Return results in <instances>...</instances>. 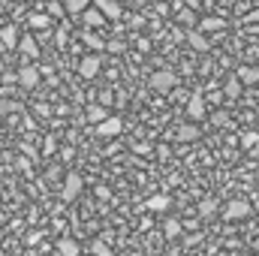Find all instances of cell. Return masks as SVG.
<instances>
[{
  "mask_svg": "<svg viewBox=\"0 0 259 256\" xmlns=\"http://www.w3.org/2000/svg\"><path fill=\"white\" fill-rule=\"evenodd\" d=\"M244 21H247V24H256V21H259V9L247 12V15H244Z\"/></svg>",
  "mask_w": 259,
  "mask_h": 256,
  "instance_id": "1f68e13d",
  "label": "cell"
},
{
  "mask_svg": "<svg viewBox=\"0 0 259 256\" xmlns=\"http://www.w3.org/2000/svg\"><path fill=\"white\" fill-rule=\"evenodd\" d=\"M106 115H109V112H106L103 106H91V109H88V121H91V124H100Z\"/></svg>",
  "mask_w": 259,
  "mask_h": 256,
  "instance_id": "603a6c76",
  "label": "cell"
},
{
  "mask_svg": "<svg viewBox=\"0 0 259 256\" xmlns=\"http://www.w3.org/2000/svg\"><path fill=\"white\" fill-rule=\"evenodd\" d=\"M100 69H103V58H100V52H97V55H84V58L78 61V72H81L84 78L100 75Z\"/></svg>",
  "mask_w": 259,
  "mask_h": 256,
  "instance_id": "277c9868",
  "label": "cell"
},
{
  "mask_svg": "<svg viewBox=\"0 0 259 256\" xmlns=\"http://www.w3.org/2000/svg\"><path fill=\"white\" fill-rule=\"evenodd\" d=\"M91 250H94V253H100V256H109V247H106L103 241H94V244H91Z\"/></svg>",
  "mask_w": 259,
  "mask_h": 256,
  "instance_id": "4316f807",
  "label": "cell"
},
{
  "mask_svg": "<svg viewBox=\"0 0 259 256\" xmlns=\"http://www.w3.org/2000/svg\"><path fill=\"white\" fill-rule=\"evenodd\" d=\"M187 42L193 46L196 52H208V49H211V42L205 39V33H202V30H190V33H187Z\"/></svg>",
  "mask_w": 259,
  "mask_h": 256,
  "instance_id": "2e32d148",
  "label": "cell"
},
{
  "mask_svg": "<svg viewBox=\"0 0 259 256\" xmlns=\"http://www.w3.org/2000/svg\"><path fill=\"white\" fill-rule=\"evenodd\" d=\"M0 42H3L6 49H18V30H15V24L0 27Z\"/></svg>",
  "mask_w": 259,
  "mask_h": 256,
  "instance_id": "7c38bea8",
  "label": "cell"
},
{
  "mask_svg": "<svg viewBox=\"0 0 259 256\" xmlns=\"http://www.w3.org/2000/svg\"><path fill=\"white\" fill-rule=\"evenodd\" d=\"M253 214V205L247 199H229L226 208H223V217L226 220H247Z\"/></svg>",
  "mask_w": 259,
  "mask_h": 256,
  "instance_id": "7a4b0ae2",
  "label": "cell"
},
{
  "mask_svg": "<svg viewBox=\"0 0 259 256\" xmlns=\"http://www.w3.org/2000/svg\"><path fill=\"white\" fill-rule=\"evenodd\" d=\"M94 6H100L106 18H118L121 15V3L118 0H94Z\"/></svg>",
  "mask_w": 259,
  "mask_h": 256,
  "instance_id": "9a60e30c",
  "label": "cell"
},
{
  "mask_svg": "<svg viewBox=\"0 0 259 256\" xmlns=\"http://www.w3.org/2000/svg\"><path fill=\"white\" fill-rule=\"evenodd\" d=\"M199 30L202 33H217V30H226V18H217V15H208L199 21Z\"/></svg>",
  "mask_w": 259,
  "mask_h": 256,
  "instance_id": "9c48e42d",
  "label": "cell"
},
{
  "mask_svg": "<svg viewBox=\"0 0 259 256\" xmlns=\"http://www.w3.org/2000/svg\"><path fill=\"white\" fill-rule=\"evenodd\" d=\"M172 202H169V196L166 193H157V196H151V199H145V211H154V214H160V211H166Z\"/></svg>",
  "mask_w": 259,
  "mask_h": 256,
  "instance_id": "30bf717a",
  "label": "cell"
},
{
  "mask_svg": "<svg viewBox=\"0 0 259 256\" xmlns=\"http://www.w3.org/2000/svg\"><path fill=\"white\" fill-rule=\"evenodd\" d=\"M42 151H46V154H52V151H55V139H52V136H46V142H42Z\"/></svg>",
  "mask_w": 259,
  "mask_h": 256,
  "instance_id": "4dcf8cb0",
  "label": "cell"
},
{
  "mask_svg": "<svg viewBox=\"0 0 259 256\" xmlns=\"http://www.w3.org/2000/svg\"><path fill=\"white\" fill-rule=\"evenodd\" d=\"M148 84H151L157 94H172V91L178 88V75H175L172 69H157V72H151Z\"/></svg>",
  "mask_w": 259,
  "mask_h": 256,
  "instance_id": "6da1fadb",
  "label": "cell"
},
{
  "mask_svg": "<svg viewBox=\"0 0 259 256\" xmlns=\"http://www.w3.org/2000/svg\"><path fill=\"white\" fill-rule=\"evenodd\" d=\"M18 84H21L24 91H33V88L39 84V69H36V66H21V69H18Z\"/></svg>",
  "mask_w": 259,
  "mask_h": 256,
  "instance_id": "ba28073f",
  "label": "cell"
},
{
  "mask_svg": "<svg viewBox=\"0 0 259 256\" xmlns=\"http://www.w3.org/2000/svg\"><path fill=\"white\" fill-rule=\"evenodd\" d=\"M49 12H52V15H64L66 6H64V3H49Z\"/></svg>",
  "mask_w": 259,
  "mask_h": 256,
  "instance_id": "83f0119b",
  "label": "cell"
},
{
  "mask_svg": "<svg viewBox=\"0 0 259 256\" xmlns=\"http://www.w3.org/2000/svg\"><path fill=\"white\" fill-rule=\"evenodd\" d=\"M6 112H15V103H9V100H0V115H6Z\"/></svg>",
  "mask_w": 259,
  "mask_h": 256,
  "instance_id": "f546056e",
  "label": "cell"
},
{
  "mask_svg": "<svg viewBox=\"0 0 259 256\" xmlns=\"http://www.w3.org/2000/svg\"><path fill=\"white\" fill-rule=\"evenodd\" d=\"M241 88H244V81H241L238 75H232V78H226V84H223V94H226L229 100H238V97H241Z\"/></svg>",
  "mask_w": 259,
  "mask_h": 256,
  "instance_id": "5bb4252c",
  "label": "cell"
},
{
  "mask_svg": "<svg viewBox=\"0 0 259 256\" xmlns=\"http://www.w3.org/2000/svg\"><path fill=\"white\" fill-rule=\"evenodd\" d=\"M163 232H166V238H175V235H181V223H178L175 217H169V220L163 223Z\"/></svg>",
  "mask_w": 259,
  "mask_h": 256,
  "instance_id": "7402d4cb",
  "label": "cell"
},
{
  "mask_svg": "<svg viewBox=\"0 0 259 256\" xmlns=\"http://www.w3.org/2000/svg\"><path fill=\"white\" fill-rule=\"evenodd\" d=\"M88 3H91V0H64L66 15H81V12L88 9Z\"/></svg>",
  "mask_w": 259,
  "mask_h": 256,
  "instance_id": "ffe728a7",
  "label": "cell"
},
{
  "mask_svg": "<svg viewBox=\"0 0 259 256\" xmlns=\"http://www.w3.org/2000/svg\"><path fill=\"white\" fill-rule=\"evenodd\" d=\"M55 250H58L61 256H78V253H81V244H78V241H72V238H61V241L55 244Z\"/></svg>",
  "mask_w": 259,
  "mask_h": 256,
  "instance_id": "8fae6325",
  "label": "cell"
},
{
  "mask_svg": "<svg viewBox=\"0 0 259 256\" xmlns=\"http://www.w3.org/2000/svg\"><path fill=\"white\" fill-rule=\"evenodd\" d=\"M78 18H81V24H84V27H91V30H94V27H103V24L109 21V18L103 15V9H100V6H94V9L88 6V9H84Z\"/></svg>",
  "mask_w": 259,
  "mask_h": 256,
  "instance_id": "52a82bcc",
  "label": "cell"
},
{
  "mask_svg": "<svg viewBox=\"0 0 259 256\" xmlns=\"http://www.w3.org/2000/svg\"><path fill=\"white\" fill-rule=\"evenodd\" d=\"M27 21H30V27H36V30H49V27H52V15H46V12H33Z\"/></svg>",
  "mask_w": 259,
  "mask_h": 256,
  "instance_id": "d6986e66",
  "label": "cell"
},
{
  "mask_svg": "<svg viewBox=\"0 0 259 256\" xmlns=\"http://www.w3.org/2000/svg\"><path fill=\"white\" fill-rule=\"evenodd\" d=\"M84 46H88L91 52H106V39H100V36H94V33L84 36Z\"/></svg>",
  "mask_w": 259,
  "mask_h": 256,
  "instance_id": "44dd1931",
  "label": "cell"
},
{
  "mask_svg": "<svg viewBox=\"0 0 259 256\" xmlns=\"http://www.w3.org/2000/svg\"><path fill=\"white\" fill-rule=\"evenodd\" d=\"M256 142H259V133H253V130L250 133H241V148H253Z\"/></svg>",
  "mask_w": 259,
  "mask_h": 256,
  "instance_id": "d4e9b609",
  "label": "cell"
},
{
  "mask_svg": "<svg viewBox=\"0 0 259 256\" xmlns=\"http://www.w3.org/2000/svg\"><path fill=\"white\" fill-rule=\"evenodd\" d=\"M18 52H21V55H27V58H36V55H39V46H36V39L21 36V39H18Z\"/></svg>",
  "mask_w": 259,
  "mask_h": 256,
  "instance_id": "ac0fdd59",
  "label": "cell"
},
{
  "mask_svg": "<svg viewBox=\"0 0 259 256\" xmlns=\"http://www.w3.org/2000/svg\"><path fill=\"white\" fill-rule=\"evenodd\" d=\"M211 124H214V127H226V124H229V115H226V112H214V115H211Z\"/></svg>",
  "mask_w": 259,
  "mask_h": 256,
  "instance_id": "484cf974",
  "label": "cell"
},
{
  "mask_svg": "<svg viewBox=\"0 0 259 256\" xmlns=\"http://www.w3.org/2000/svg\"><path fill=\"white\" fill-rule=\"evenodd\" d=\"M214 211H217V202H214V199H202V205H199V214H202V217H211Z\"/></svg>",
  "mask_w": 259,
  "mask_h": 256,
  "instance_id": "cb8c5ba5",
  "label": "cell"
},
{
  "mask_svg": "<svg viewBox=\"0 0 259 256\" xmlns=\"http://www.w3.org/2000/svg\"><path fill=\"white\" fill-rule=\"evenodd\" d=\"M106 49L109 52H124V42L121 39H112V42H106Z\"/></svg>",
  "mask_w": 259,
  "mask_h": 256,
  "instance_id": "f1b7e54d",
  "label": "cell"
},
{
  "mask_svg": "<svg viewBox=\"0 0 259 256\" xmlns=\"http://www.w3.org/2000/svg\"><path fill=\"white\" fill-rule=\"evenodd\" d=\"M244 84H256L259 81V66H238V72H235Z\"/></svg>",
  "mask_w": 259,
  "mask_h": 256,
  "instance_id": "e0dca14e",
  "label": "cell"
},
{
  "mask_svg": "<svg viewBox=\"0 0 259 256\" xmlns=\"http://www.w3.org/2000/svg\"><path fill=\"white\" fill-rule=\"evenodd\" d=\"M205 97H202V91H196V94H190V100H187V118L190 121H202L205 118Z\"/></svg>",
  "mask_w": 259,
  "mask_h": 256,
  "instance_id": "5b68a950",
  "label": "cell"
},
{
  "mask_svg": "<svg viewBox=\"0 0 259 256\" xmlns=\"http://www.w3.org/2000/svg\"><path fill=\"white\" fill-rule=\"evenodd\" d=\"M121 118H115V115H106L100 124H97V136H103V139H112V136H118L121 133Z\"/></svg>",
  "mask_w": 259,
  "mask_h": 256,
  "instance_id": "8992f818",
  "label": "cell"
},
{
  "mask_svg": "<svg viewBox=\"0 0 259 256\" xmlns=\"http://www.w3.org/2000/svg\"><path fill=\"white\" fill-rule=\"evenodd\" d=\"M78 193H81V175L78 172H69L64 178V187H61V199L64 202H72V199H78Z\"/></svg>",
  "mask_w": 259,
  "mask_h": 256,
  "instance_id": "3957f363",
  "label": "cell"
},
{
  "mask_svg": "<svg viewBox=\"0 0 259 256\" xmlns=\"http://www.w3.org/2000/svg\"><path fill=\"white\" fill-rule=\"evenodd\" d=\"M175 139H178V142H196V139H199V127H196V121L193 124H181V127L175 130Z\"/></svg>",
  "mask_w": 259,
  "mask_h": 256,
  "instance_id": "4fadbf2b",
  "label": "cell"
},
{
  "mask_svg": "<svg viewBox=\"0 0 259 256\" xmlns=\"http://www.w3.org/2000/svg\"><path fill=\"white\" fill-rule=\"evenodd\" d=\"M253 250H259V238H256V241H253Z\"/></svg>",
  "mask_w": 259,
  "mask_h": 256,
  "instance_id": "d6a6232c",
  "label": "cell"
}]
</instances>
